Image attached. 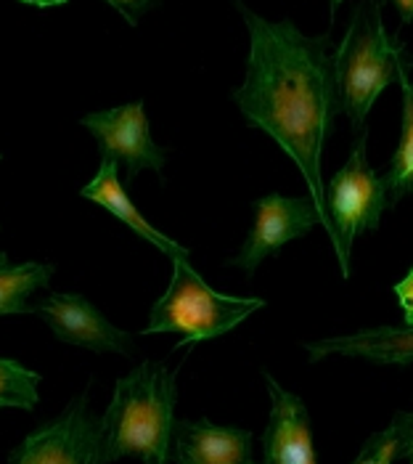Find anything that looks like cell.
<instances>
[{
	"instance_id": "cell-1",
	"label": "cell",
	"mask_w": 413,
	"mask_h": 464,
	"mask_svg": "<svg viewBox=\"0 0 413 464\" xmlns=\"http://www.w3.org/2000/svg\"><path fill=\"white\" fill-rule=\"evenodd\" d=\"M236 8L249 30V59L234 102L300 168L318 220L331 239L334 228L326 213L321 157L342 107L329 35L308 37L289 19L268 22L241 0H236Z\"/></svg>"
},
{
	"instance_id": "cell-2",
	"label": "cell",
	"mask_w": 413,
	"mask_h": 464,
	"mask_svg": "<svg viewBox=\"0 0 413 464\" xmlns=\"http://www.w3.org/2000/svg\"><path fill=\"white\" fill-rule=\"evenodd\" d=\"M175 372L159 361H140L114 382V395L101 417V464L138 457L146 464H168L175 428Z\"/></svg>"
},
{
	"instance_id": "cell-3",
	"label": "cell",
	"mask_w": 413,
	"mask_h": 464,
	"mask_svg": "<svg viewBox=\"0 0 413 464\" xmlns=\"http://www.w3.org/2000/svg\"><path fill=\"white\" fill-rule=\"evenodd\" d=\"M400 59L403 48L387 35L381 22V0L360 3L334 53L340 107L355 130L363 128L381 91L398 77Z\"/></svg>"
},
{
	"instance_id": "cell-4",
	"label": "cell",
	"mask_w": 413,
	"mask_h": 464,
	"mask_svg": "<svg viewBox=\"0 0 413 464\" xmlns=\"http://www.w3.org/2000/svg\"><path fill=\"white\" fill-rule=\"evenodd\" d=\"M265 308L263 297H234L215 292L191 268L188 257H172V279L165 295L154 303L143 334H180V345L215 340Z\"/></svg>"
},
{
	"instance_id": "cell-5",
	"label": "cell",
	"mask_w": 413,
	"mask_h": 464,
	"mask_svg": "<svg viewBox=\"0 0 413 464\" xmlns=\"http://www.w3.org/2000/svg\"><path fill=\"white\" fill-rule=\"evenodd\" d=\"M389 194L381 176H377L366 157V130L360 133V141L352 146V154L347 157L340 173L326 186V213L331 220V245L337 252L342 276H350V255L352 245L360 234L377 231L381 215L387 213Z\"/></svg>"
},
{
	"instance_id": "cell-6",
	"label": "cell",
	"mask_w": 413,
	"mask_h": 464,
	"mask_svg": "<svg viewBox=\"0 0 413 464\" xmlns=\"http://www.w3.org/2000/svg\"><path fill=\"white\" fill-rule=\"evenodd\" d=\"M99 435L101 417L91 411L88 393H80L56 420L33 430L8 454V464H101Z\"/></svg>"
},
{
	"instance_id": "cell-7",
	"label": "cell",
	"mask_w": 413,
	"mask_h": 464,
	"mask_svg": "<svg viewBox=\"0 0 413 464\" xmlns=\"http://www.w3.org/2000/svg\"><path fill=\"white\" fill-rule=\"evenodd\" d=\"M82 125L99 141L101 157H109L125 168V183H133L140 170L162 173L168 162V149L157 146L151 139L143 102L91 111L82 117Z\"/></svg>"
},
{
	"instance_id": "cell-8",
	"label": "cell",
	"mask_w": 413,
	"mask_h": 464,
	"mask_svg": "<svg viewBox=\"0 0 413 464\" xmlns=\"http://www.w3.org/2000/svg\"><path fill=\"white\" fill-rule=\"evenodd\" d=\"M318 223V210L310 197L265 194L255 199V226L228 266H236L246 276H252L265 257L275 255L292 239L308 237Z\"/></svg>"
},
{
	"instance_id": "cell-9",
	"label": "cell",
	"mask_w": 413,
	"mask_h": 464,
	"mask_svg": "<svg viewBox=\"0 0 413 464\" xmlns=\"http://www.w3.org/2000/svg\"><path fill=\"white\" fill-rule=\"evenodd\" d=\"M34 314L51 326V332L69 345L88 348L93 353H130L133 334L114 326L82 295L51 292L34 303Z\"/></svg>"
},
{
	"instance_id": "cell-10",
	"label": "cell",
	"mask_w": 413,
	"mask_h": 464,
	"mask_svg": "<svg viewBox=\"0 0 413 464\" xmlns=\"http://www.w3.org/2000/svg\"><path fill=\"white\" fill-rule=\"evenodd\" d=\"M271 395V420L263 435V464H318L305 401L283 391L265 374Z\"/></svg>"
},
{
	"instance_id": "cell-11",
	"label": "cell",
	"mask_w": 413,
	"mask_h": 464,
	"mask_svg": "<svg viewBox=\"0 0 413 464\" xmlns=\"http://www.w3.org/2000/svg\"><path fill=\"white\" fill-rule=\"evenodd\" d=\"M170 457L178 464H257L249 430L223 428L209 420L175 422Z\"/></svg>"
},
{
	"instance_id": "cell-12",
	"label": "cell",
	"mask_w": 413,
	"mask_h": 464,
	"mask_svg": "<svg viewBox=\"0 0 413 464\" xmlns=\"http://www.w3.org/2000/svg\"><path fill=\"white\" fill-rule=\"evenodd\" d=\"M310 361H323L329 356L360 358L369 363L384 366H408L413 363V329L398 326H371L347 337H326L305 343Z\"/></svg>"
},
{
	"instance_id": "cell-13",
	"label": "cell",
	"mask_w": 413,
	"mask_h": 464,
	"mask_svg": "<svg viewBox=\"0 0 413 464\" xmlns=\"http://www.w3.org/2000/svg\"><path fill=\"white\" fill-rule=\"evenodd\" d=\"M85 199H91L93 205L103 208L106 213H111L117 220H122L130 231H136L140 239H146L149 245H154L159 252H165L168 257H188V250L180 247L178 242H172L170 237H165L162 231H157L143 213L138 210L136 205L130 202L122 180H120V170H117V162L109 160V157H101V168L96 173V179L91 183L82 186L80 191Z\"/></svg>"
},
{
	"instance_id": "cell-14",
	"label": "cell",
	"mask_w": 413,
	"mask_h": 464,
	"mask_svg": "<svg viewBox=\"0 0 413 464\" xmlns=\"http://www.w3.org/2000/svg\"><path fill=\"white\" fill-rule=\"evenodd\" d=\"M398 80L403 88V136H400V143H398V149L387 165V173L381 176L392 208L403 197H413V82L411 74H408L406 53L398 64Z\"/></svg>"
},
{
	"instance_id": "cell-15",
	"label": "cell",
	"mask_w": 413,
	"mask_h": 464,
	"mask_svg": "<svg viewBox=\"0 0 413 464\" xmlns=\"http://www.w3.org/2000/svg\"><path fill=\"white\" fill-rule=\"evenodd\" d=\"M51 276V263H14L5 252H0V316L34 314L30 297L37 289L48 286Z\"/></svg>"
},
{
	"instance_id": "cell-16",
	"label": "cell",
	"mask_w": 413,
	"mask_h": 464,
	"mask_svg": "<svg viewBox=\"0 0 413 464\" xmlns=\"http://www.w3.org/2000/svg\"><path fill=\"white\" fill-rule=\"evenodd\" d=\"M413 440V409L398 411L392 425L371 435L363 446V451L350 464H392L395 459L408 454Z\"/></svg>"
},
{
	"instance_id": "cell-17",
	"label": "cell",
	"mask_w": 413,
	"mask_h": 464,
	"mask_svg": "<svg viewBox=\"0 0 413 464\" xmlns=\"http://www.w3.org/2000/svg\"><path fill=\"white\" fill-rule=\"evenodd\" d=\"M40 374L14 358L0 356V409H24L33 411L40 401L37 393Z\"/></svg>"
},
{
	"instance_id": "cell-18",
	"label": "cell",
	"mask_w": 413,
	"mask_h": 464,
	"mask_svg": "<svg viewBox=\"0 0 413 464\" xmlns=\"http://www.w3.org/2000/svg\"><path fill=\"white\" fill-rule=\"evenodd\" d=\"M103 3L114 5V8L128 19V24H130V27H136L138 19L151 8V3H154V0H103Z\"/></svg>"
},
{
	"instance_id": "cell-19",
	"label": "cell",
	"mask_w": 413,
	"mask_h": 464,
	"mask_svg": "<svg viewBox=\"0 0 413 464\" xmlns=\"http://www.w3.org/2000/svg\"><path fill=\"white\" fill-rule=\"evenodd\" d=\"M395 295H398V305L403 311V322L413 329V268L408 271V276H403V282L395 286Z\"/></svg>"
},
{
	"instance_id": "cell-20",
	"label": "cell",
	"mask_w": 413,
	"mask_h": 464,
	"mask_svg": "<svg viewBox=\"0 0 413 464\" xmlns=\"http://www.w3.org/2000/svg\"><path fill=\"white\" fill-rule=\"evenodd\" d=\"M400 16V24H411L413 22V0H389Z\"/></svg>"
},
{
	"instance_id": "cell-21",
	"label": "cell",
	"mask_w": 413,
	"mask_h": 464,
	"mask_svg": "<svg viewBox=\"0 0 413 464\" xmlns=\"http://www.w3.org/2000/svg\"><path fill=\"white\" fill-rule=\"evenodd\" d=\"M19 3H27V5H37V8H51V5H64L67 0H19Z\"/></svg>"
},
{
	"instance_id": "cell-22",
	"label": "cell",
	"mask_w": 413,
	"mask_h": 464,
	"mask_svg": "<svg viewBox=\"0 0 413 464\" xmlns=\"http://www.w3.org/2000/svg\"><path fill=\"white\" fill-rule=\"evenodd\" d=\"M340 3H342V0H329V5H331V19H334V14H337Z\"/></svg>"
},
{
	"instance_id": "cell-23",
	"label": "cell",
	"mask_w": 413,
	"mask_h": 464,
	"mask_svg": "<svg viewBox=\"0 0 413 464\" xmlns=\"http://www.w3.org/2000/svg\"><path fill=\"white\" fill-rule=\"evenodd\" d=\"M408 457H411V464H413V440H411V446H408Z\"/></svg>"
}]
</instances>
